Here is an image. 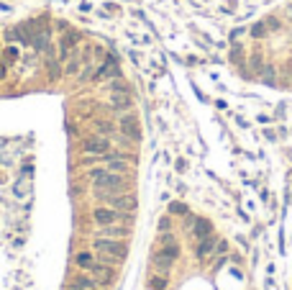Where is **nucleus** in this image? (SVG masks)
<instances>
[{
    "label": "nucleus",
    "mask_w": 292,
    "mask_h": 290,
    "mask_svg": "<svg viewBox=\"0 0 292 290\" xmlns=\"http://www.w3.org/2000/svg\"><path fill=\"white\" fill-rule=\"evenodd\" d=\"M92 249L98 252V259L105 265H118L126 259V241L120 239H108V236H98L95 241H92Z\"/></svg>",
    "instance_id": "nucleus-1"
},
{
    "label": "nucleus",
    "mask_w": 292,
    "mask_h": 290,
    "mask_svg": "<svg viewBox=\"0 0 292 290\" xmlns=\"http://www.w3.org/2000/svg\"><path fill=\"white\" fill-rule=\"evenodd\" d=\"M92 218H95L98 226H111V223H131L133 221V213L128 211H118L111 206H100L92 211Z\"/></svg>",
    "instance_id": "nucleus-2"
},
{
    "label": "nucleus",
    "mask_w": 292,
    "mask_h": 290,
    "mask_svg": "<svg viewBox=\"0 0 292 290\" xmlns=\"http://www.w3.org/2000/svg\"><path fill=\"white\" fill-rule=\"evenodd\" d=\"M177 257H179V247H177V241L172 239L167 244H159V249L154 252V265H157V270H162L167 275V270L177 262Z\"/></svg>",
    "instance_id": "nucleus-3"
},
{
    "label": "nucleus",
    "mask_w": 292,
    "mask_h": 290,
    "mask_svg": "<svg viewBox=\"0 0 292 290\" xmlns=\"http://www.w3.org/2000/svg\"><path fill=\"white\" fill-rule=\"evenodd\" d=\"M82 151H85V154H92V157L108 154V151H111V139H105V136H92V139H85L82 142Z\"/></svg>",
    "instance_id": "nucleus-4"
},
{
    "label": "nucleus",
    "mask_w": 292,
    "mask_h": 290,
    "mask_svg": "<svg viewBox=\"0 0 292 290\" xmlns=\"http://www.w3.org/2000/svg\"><path fill=\"white\" fill-rule=\"evenodd\" d=\"M90 275L95 278L100 285H113V280H116V267L113 265H105V262H95V267L90 270Z\"/></svg>",
    "instance_id": "nucleus-5"
},
{
    "label": "nucleus",
    "mask_w": 292,
    "mask_h": 290,
    "mask_svg": "<svg viewBox=\"0 0 292 290\" xmlns=\"http://www.w3.org/2000/svg\"><path fill=\"white\" fill-rule=\"evenodd\" d=\"M67 290H103V288H100V283L92 278V275H80L77 280H72L67 285Z\"/></svg>",
    "instance_id": "nucleus-6"
},
{
    "label": "nucleus",
    "mask_w": 292,
    "mask_h": 290,
    "mask_svg": "<svg viewBox=\"0 0 292 290\" xmlns=\"http://www.w3.org/2000/svg\"><path fill=\"white\" fill-rule=\"evenodd\" d=\"M128 226H131V223H111V226H100V236H108V239H126V236H128Z\"/></svg>",
    "instance_id": "nucleus-7"
},
{
    "label": "nucleus",
    "mask_w": 292,
    "mask_h": 290,
    "mask_svg": "<svg viewBox=\"0 0 292 290\" xmlns=\"http://www.w3.org/2000/svg\"><path fill=\"white\" fill-rule=\"evenodd\" d=\"M190 231H192V236L200 241V239H205V236H213V223L205 221V218H195L192 226H190Z\"/></svg>",
    "instance_id": "nucleus-8"
},
{
    "label": "nucleus",
    "mask_w": 292,
    "mask_h": 290,
    "mask_svg": "<svg viewBox=\"0 0 292 290\" xmlns=\"http://www.w3.org/2000/svg\"><path fill=\"white\" fill-rule=\"evenodd\" d=\"M95 262H98V257L92 254V252H85V249H82V252L74 254V265L80 267V270H85V272H90L92 267H95Z\"/></svg>",
    "instance_id": "nucleus-9"
},
{
    "label": "nucleus",
    "mask_w": 292,
    "mask_h": 290,
    "mask_svg": "<svg viewBox=\"0 0 292 290\" xmlns=\"http://www.w3.org/2000/svg\"><path fill=\"white\" fill-rule=\"evenodd\" d=\"M215 241L213 236H205V239H200V244H197V259H208V257H213V252H215Z\"/></svg>",
    "instance_id": "nucleus-10"
},
{
    "label": "nucleus",
    "mask_w": 292,
    "mask_h": 290,
    "mask_svg": "<svg viewBox=\"0 0 292 290\" xmlns=\"http://www.w3.org/2000/svg\"><path fill=\"white\" fill-rule=\"evenodd\" d=\"M259 74H261V80H264L267 85H274V80H277V70L269 67V65H261L259 67Z\"/></svg>",
    "instance_id": "nucleus-11"
},
{
    "label": "nucleus",
    "mask_w": 292,
    "mask_h": 290,
    "mask_svg": "<svg viewBox=\"0 0 292 290\" xmlns=\"http://www.w3.org/2000/svg\"><path fill=\"white\" fill-rule=\"evenodd\" d=\"M167 288V275H151L149 278V290H164Z\"/></svg>",
    "instance_id": "nucleus-12"
},
{
    "label": "nucleus",
    "mask_w": 292,
    "mask_h": 290,
    "mask_svg": "<svg viewBox=\"0 0 292 290\" xmlns=\"http://www.w3.org/2000/svg\"><path fill=\"white\" fill-rule=\"evenodd\" d=\"M264 34H267V26H264V23H256V26L251 28V36H254V39H261Z\"/></svg>",
    "instance_id": "nucleus-13"
},
{
    "label": "nucleus",
    "mask_w": 292,
    "mask_h": 290,
    "mask_svg": "<svg viewBox=\"0 0 292 290\" xmlns=\"http://www.w3.org/2000/svg\"><path fill=\"white\" fill-rule=\"evenodd\" d=\"M169 213H175V216H184V213H187V208H184L182 203H172V206H169Z\"/></svg>",
    "instance_id": "nucleus-14"
},
{
    "label": "nucleus",
    "mask_w": 292,
    "mask_h": 290,
    "mask_svg": "<svg viewBox=\"0 0 292 290\" xmlns=\"http://www.w3.org/2000/svg\"><path fill=\"white\" fill-rule=\"evenodd\" d=\"M226 249H228V244H226V241H218V244H215V252H218V254H223Z\"/></svg>",
    "instance_id": "nucleus-15"
}]
</instances>
